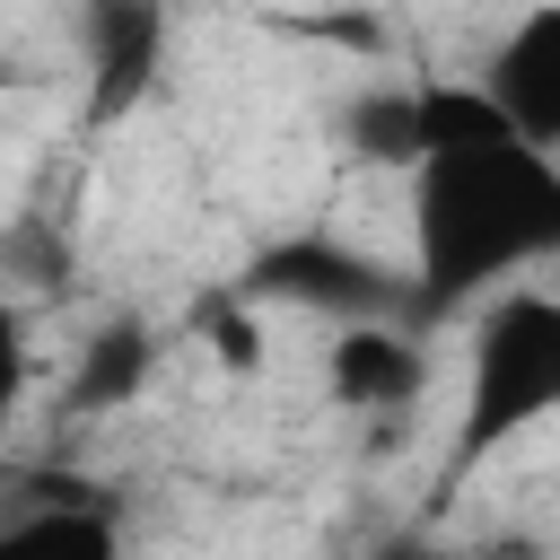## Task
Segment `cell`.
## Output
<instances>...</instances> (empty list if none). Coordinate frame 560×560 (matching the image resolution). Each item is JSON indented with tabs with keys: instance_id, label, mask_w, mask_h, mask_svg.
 Instances as JSON below:
<instances>
[{
	"instance_id": "obj_7",
	"label": "cell",
	"mask_w": 560,
	"mask_h": 560,
	"mask_svg": "<svg viewBox=\"0 0 560 560\" xmlns=\"http://www.w3.org/2000/svg\"><path fill=\"white\" fill-rule=\"evenodd\" d=\"M429 385V350L402 315H368V324H332L324 350V394L341 411H402Z\"/></svg>"
},
{
	"instance_id": "obj_9",
	"label": "cell",
	"mask_w": 560,
	"mask_h": 560,
	"mask_svg": "<svg viewBox=\"0 0 560 560\" xmlns=\"http://www.w3.org/2000/svg\"><path fill=\"white\" fill-rule=\"evenodd\" d=\"M0 560H122V525L96 499H44L0 525Z\"/></svg>"
},
{
	"instance_id": "obj_8",
	"label": "cell",
	"mask_w": 560,
	"mask_h": 560,
	"mask_svg": "<svg viewBox=\"0 0 560 560\" xmlns=\"http://www.w3.org/2000/svg\"><path fill=\"white\" fill-rule=\"evenodd\" d=\"M149 368H158V332H149L140 315H114V324H96V332L79 341L61 402H70V411H122V402L149 385Z\"/></svg>"
},
{
	"instance_id": "obj_4",
	"label": "cell",
	"mask_w": 560,
	"mask_h": 560,
	"mask_svg": "<svg viewBox=\"0 0 560 560\" xmlns=\"http://www.w3.org/2000/svg\"><path fill=\"white\" fill-rule=\"evenodd\" d=\"M236 298L254 306H306L324 324H368V315H411V280H394L376 254H359L350 236H324V228H298L280 245H262L245 271H236Z\"/></svg>"
},
{
	"instance_id": "obj_6",
	"label": "cell",
	"mask_w": 560,
	"mask_h": 560,
	"mask_svg": "<svg viewBox=\"0 0 560 560\" xmlns=\"http://www.w3.org/2000/svg\"><path fill=\"white\" fill-rule=\"evenodd\" d=\"M481 88L499 96L508 131L534 149H560V0H534L481 61Z\"/></svg>"
},
{
	"instance_id": "obj_10",
	"label": "cell",
	"mask_w": 560,
	"mask_h": 560,
	"mask_svg": "<svg viewBox=\"0 0 560 560\" xmlns=\"http://www.w3.org/2000/svg\"><path fill=\"white\" fill-rule=\"evenodd\" d=\"M368 560H464V551H438V542H420V534H385Z\"/></svg>"
},
{
	"instance_id": "obj_3",
	"label": "cell",
	"mask_w": 560,
	"mask_h": 560,
	"mask_svg": "<svg viewBox=\"0 0 560 560\" xmlns=\"http://www.w3.org/2000/svg\"><path fill=\"white\" fill-rule=\"evenodd\" d=\"M332 131H341L350 158L411 175V166H429L438 149L499 140L508 114H499V96H490L481 79H402V88H359Z\"/></svg>"
},
{
	"instance_id": "obj_1",
	"label": "cell",
	"mask_w": 560,
	"mask_h": 560,
	"mask_svg": "<svg viewBox=\"0 0 560 560\" xmlns=\"http://www.w3.org/2000/svg\"><path fill=\"white\" fill-rule=\"evenodd\" d=\"M411 184V315H464L499 298L516 271L560 262V149H534L516 131L438 149Z\"/></svg>"
},
{
	"instance_id": "obj_5",
	"label": "cell",
	"mask_w": 560,
	"mask_h": 560,
	"mask_svg": "<svg viewBox=\"0 0 560 560\" xmlns=\"http://www.w3.org/2000/svg\"><path fill=\"white\" fill-rule=\"evenodd\" d=\"M175 44L166 0H79V61H88V122L140 114Z\"/></svg>"
},
{
	"instance_id": "obj_2",
	"label": "cell",
	"mask_w": 560,
	"mask_h": 560,
	"mask_svg": "<svg viewBox=\"0 0 560 560\" xmlns=\"http://www.w3.org/2000/svg\"><path fill=\"white\" fill-rule=\"evenodd\" d=\"M542 420H560V298L551 289H499V298H481L472 341H464V394H455L438 490L455 499L490 455H508Z\"/></svg>"
}]
</instances>
